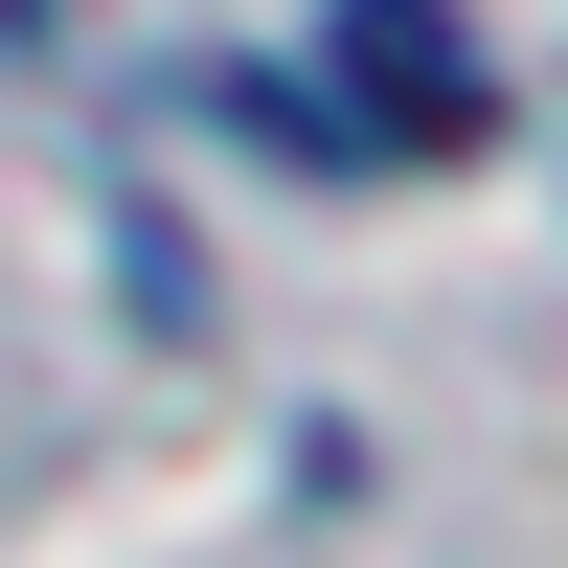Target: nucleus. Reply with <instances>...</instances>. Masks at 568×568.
Returning a JSON list of instances; mask_svg holds the SVG:
<instances>
[{"label":"nucleus","instance_id":"f257e3e1","mask_svg":"<svg viewBox=\"0 0 568 568\" xmlns=\"http://www.w3.org/2000/svg\"><path fill=\"white\" fill-rule=\"evenodd\" d=\"M318 69H342V114H318V136H387V160H478V136H500V69H478L455 0H342Z\"/></svg>","mask_w":568,"mask_h":568}]
</instances>
